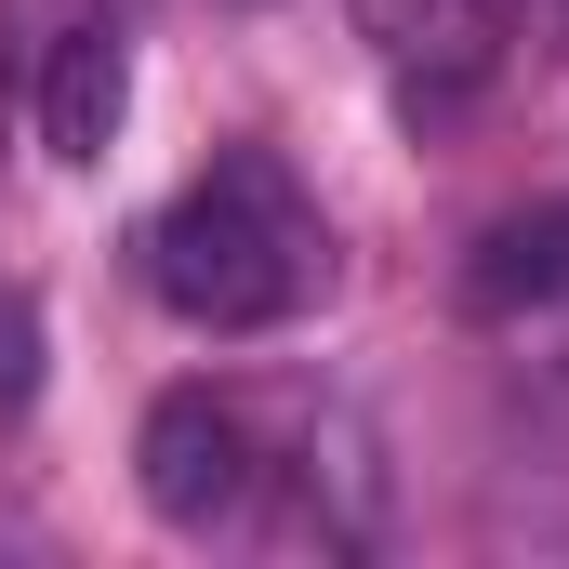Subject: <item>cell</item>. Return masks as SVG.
I'll use <instances>...</instances> for the list:
<instances>
[{"label":"cell","mask_w":569,"mask_h":569,"mask_svg":"<svg viewBox=\"0 0 569 569\" xmlns=\"http://www.w3.org/2000/svg\"><path fill=\"white\" fill-rule=\"evenodd\" d=\"M133 477H146V503L172 530H226L252 503V437H239V411H212V398H159L146 437H133Z\"/></svg>","instance_id":"cell-2"},{"label":"cell","mask_w":569,"mask_h":569,"mask_svg":"<svg viewBox=\"0 0 569 569\" xmlns=\"http://www.w3.org/2000/svg\"><path fill=\"white\" fill-rule=\"evenodd\" d=\"M120 120H133V67H120V40H107V27H67L53 67H40V146H53V159H107Z\"/></svg>","instance_id":"cell-3"},{"label":"cell","mask_w":569,"mask_h":569,"mask_svg":"<svg viewBox=\"0 0 569 569\" xmlns=\"http://www.w3.org/2000/svg\"><path fill=\"white\" fill-rule=\"evenodd\" d=\"M27 398H40V305L0 291V411H27Z\"/></svg>","instance_id":"cell-5"},{"label":"cell","mask_w":569,"mask_h":569,"mask_svg":"<svg viewBox=\"0 0 569 569\" xmlns=\"http://www.w3.org/2000/svg\"><path fill=\"white\" fill-rule=\"evenodd\" d=\"M146 279H159L172 318H199V331H266V318H291L305 279H318V226H305V199H291L266 159H212V172L159 212Z\"/></svg>","instance_id":"cell-1"},{"label":"cell","mask_w":569,"mask_h":569,"mask_svg":"<svg viewBox=\"0 0 569 569\" xmlns=\"http://www.w3.org/2000/svg\"><path fill=\"white\" fill-rule=\"evenodd\" d=\"M463 305H477V318L569 305V199H543V212H503V226L463 252Z\"/></svg>","instance_id":"cell-4"}]
</instances>
